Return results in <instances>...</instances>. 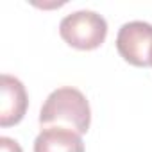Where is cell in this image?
Here are the masks:
<instances>
[{"instance_id": "obj_5", "label": "cell", "mask_w": 152, "mask_h": 152, "mask_svg": "<svg viewBox=\"0 0 152 152\" xmlns=\"http://www.w3.org/2000/svg\"><path fill=\"white\" fill-rule=\"evenodd\" d=\"M34 152H84V141L68 127H45L34 140Z\"/></svg>"}, {"instance_id": "obj_1", "label": "cell", "mask_w": 152, "mask_h": 152, "mask_svg": "<svg viewBox=\"0 0 152 152\" xmlns=\"http://www.w3.org/2000/svg\"><path fill=\"white\" fill-rule=\"evenodd\" d=\"M39 124L45 127H68L79 134L88 132L91 109L84 93L77 88L63 86L54 90L39 111Z\"/></svg>"}, {"instance_id": "obj_7", "label": "cell", "mask_w": 152, "mask_h": 152, "mask_svg": "<svg viewBox=\"0 0 152 152\" xmlns=\"http://www.w3.org/2000/svg\"><path fill=\"white\" fill-rule=\"evenodd\" d=\"M150 66H152V52H150Z\"/></svg>"}, {"instance_id": "obj_3", "label": "cell", "mask_w": 152, "mask_h": 152, "mask_svg": "<svg viewBox=\"0 0 152 152\" xmlns=\"http://www.w3.org/2000/svg\"><path fill=\"white\" fill-rule=\"evenodd\" d=\"M120 56L134 66H148L152 52V23L134 20L120 27L116 34Z\"/></svg>"}, {"instance_id": "obj_6", "label": "cell", "mask_w": 152, "mask_h": 152, "mask_svg": "<svg viewBox=\"0 0 152 152\" xmlns=\"http://www.w3.org/2000/svg\"><path fill=\"white\" fill-rule=\"evenodd\" d=\"M0 152H23V150H22V147L16 140L2 136L0 138Z\"/></svg>"}, {"instance_id": "obj_2", "label": "cell", "mask_w": 152, "mask_h": 152, "mask_svg": "<svg viewBox=\"0 0 152 152\" xmlns=\"http://www.w3.org/2000/svg\"><path fill=\"white\" fill-rule=\"evenodd\" d=\"M59 34L73 48L93 50L104 43L107 36V22L95 11L81 9L66 15L61 20Z\"/></svg>"}, {"instance_id": "obj_4", "label": "cell", "mask_w": 152, "mask_h": 152, "mask_svg": "<svg viewBox=\"0 0 152 152\" xmlns=\"http://www.w3.org/2000/svg\"><path fill=\"white\" fill-rule=\"evenodd\" d=\"M27 106L29 97L22 81L9 73H2L0 77V125L9 127L22 122Z\"/></svg>"}]
</instances>
